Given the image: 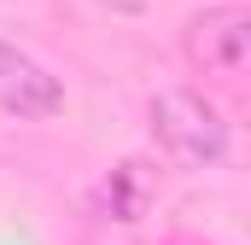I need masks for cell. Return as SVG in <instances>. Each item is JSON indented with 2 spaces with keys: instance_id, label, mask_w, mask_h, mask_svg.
Segmentation results:
<instances>
[{
  "instance_id": "cell-1",
  "label": "cell",
  "mask_w": 251,
  "mask_h": 245,
  "mask_svg": "<svg viewBox=\"0 0 251 245\" xmlns=\"http://www.w3.org/2000/svg\"><path fill=\"white\" fill-rule=\"evenodd\" d=\"M152 134L187 170H210V164L228 158V122H222V111L199 88H164V94H152Z\"/></svg>"
},
{
  "instance_id": "cell-2",
  "label": "cell",
  "mask_w": 251,
  "mask_h": 245,
  "mask_svg": "<svg viewBox=\"0 0 251 245\" xmlns=\"http://www.w3.org/2000/svg\"><path fill=\"white\" fill-rule=\"evenodd\" d=\"M181 47H187L193 70L234 82V76L246 70V59H251V18L240 12V6H210V12H199V18L187 24Z\"/></svg>"
},
{
  "instance_id": "cell-3",
  "label": "cell",
  "mask_w": 251,
  "mask_h": 245,
  "mask_svg": "<svg viewBox=\"0 0 251 245\" xmlns=\"http://www.w3.org/2000/svg\"><path fill=\"white\" fill-rule=\"evenodd\" d=\"M0 111L29 117V122L59 117V111H64V88H59V76L35 59V53L12 47V41H0Z\"/></svg>"
},
{
  "instance_id": "cell-4",
  "label": "cell",
  "mask_w": 251,
  "mask_h": 245,
  "mask_svg": "<svg viewBox=\"0 0 251 245\" xmlns=\"http://www.w3.org/2000/svg\"><path fill=\"white\" fill-rule=\"evenodd\" d=\"M100 6H111V12H146V0H100Z\"/></svg>"
}]
</instances>
